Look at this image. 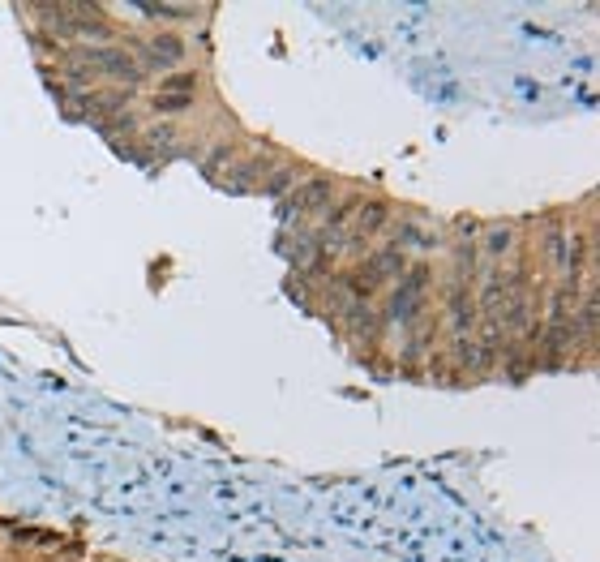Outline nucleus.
<instances>
[{
    "label": "nucleus",
    "mask_w": 600,
    "mask_h": 562,
    "mask_svg": "<svg viewBox=\"0 0 600 562\" xmlns=\"http://www.w3.org/2000/svg\"><path fill=\"white\" fill-rule=\"evenodd\" d=\"M424 292H429V266L416 262V266H412V271L404 275V283L395 288V297H390L386 318H395V322H412V318L421 314Z\"/></svg>",
    "instance_id": "obj_1"
},
{
    "label": "nucleus",
    "mask_w": 600,
    "mask_h": 562,
    "mask_svg": "<svg viewBox=\"0 0 600 562\" xmlns=\"http://www.w3.org/2000/svg\"><path fill=\"white\" fill-rule=\"evenodd\" d=\"M194 100H197V73H167L150 103H155L159 112H185Z\"/></svg>",
    "instance_id": "obj_2"
},
{
    "label": "nucleus",
    "mask_w": 600,
    "mask_h": 562,
    "mask_svg": "<svg viewBox=\"0 0 600 562\" xmlns=\"http://www.w3.org/2000/svg\"><path fill=\"white\" fill-rule=\"evenodd\" d=\"M335 198V185L326 181V176H305V181H296L292 198H288V215H309V211H322L326 202Z\"/></svg>",
    "instance_id": "obj_3"
},
{
    "label": "nucleus",
    "mask_w": 600,
    "mask_h": 562,
    "mask_svg": "<svg viewBox=\"0 0 600 562\" xmlns=\"http://www.w3.org/2000/svg\"><path fill=\"white\" fill-rule=\"evenodd\" d=\"M382 283H386V275H382V266H377L374 258H369V262H360V266H352V271L343 275V288H348L352 300H360V305H365V300H374V292L382 288Z\"/></svg>",
    "instance_id": "obj_4"
},
{
    "label": "nucleus",
    "mask_w": 600,
    "mask_h": 562,
    "mask_svg": "<svg viewBox=\"0 0 600 562\" xmlns=\"http://www.w3.org/2000/svg\"><path fill=\"white\" fill-rule=\"evenodd\" d=\"M142 56H147L150 69H172V65H180V61H185V43H180L172 31H159L147 43V52H142Z\"/></svg>",
    "instance_id": "obj_5"
},
{
    "label": "nucleus",
    "mask_w": 600,
    "mask_h": 562,
    "mask_svg": "<svg viewBox=\"0 0 600 562\" xmlns=\"http://www.w3.org/2000/svg\"><path fill=\"white\" fill-rule=\"evenodd\" d=\"M90 65L95 69H103V73H116V78H138V61H133L125 48H99V52H90Z\"/></svg>",
    "instance_id": "obj_6"
},
{
    "label": "nucleus",
    "mask_w": 600,
    "mask_h": 562,
    "mask_svg": "<svg viewBox=\"0 0 600 562\" xmlns=\"http://www.w3.org/2000/svg\"><path fill=\"white\" fill-rule=\"evenodd\" d=\"M451 327L459 339H468L471 327H476V297H471V288H454L451 297Z\"/></svg>",
    "instance_id": "obj_7"
},
{
    "label": "nucleus",
    "mask_w": 600,
    "mask_h": 562,
    "mask_svg": "<svg viewBox=\"0 0 600 562\" xmlns=\"http://www.w3.org/2000/svg\"><path fill=\"white\" fill-rule=\"evenodd\" d=\"M386 219H390V211H386V202H360L357 206V241H365V236H377V232L386 228Z\"/></svg>",
    "instance_id": "obj_8"
},
{
    "label": "nucleus",
    "mask_w": 600,
    "mask_h": 562,
    "mask_svg": "<svg viewBox=\"0 0 600 562\" xmlns=\"http://www.w3.org/2000/svg\"><path fill=\"white\" fill-rule=\"evenodd\" d=\"M296 181H300V172H296V167H275V172H271V181H262V189H266L271 198H279V194H283V189H292Z\"/></svg>",
    "instance_id": "obj_9"
},
{
    "label": "nucleus",
    "mask_w": 600,
    "mask_h": 562,
    "mask_svg": "<svg viewBox=\"0 0 600 562\" xmlns=\"http://www.w3.org/2000/svg\"><path fill=\"white\" fill-rule=\"evenodd\" d=\"M485 245H489V253H506V249L515 245V236H510V232H506V228H498V232H489V241H485Z\"/></svg>",
    "instance_id": "obj_10"
}]
</instances>
